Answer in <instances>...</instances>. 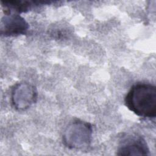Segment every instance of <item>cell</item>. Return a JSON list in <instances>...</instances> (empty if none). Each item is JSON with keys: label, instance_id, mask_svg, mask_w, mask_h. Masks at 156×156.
<instances>
[{"label": "cell", "instance_id": "6da1fadb", "mask_svg": "<svg viewBox=\"0 0 156 156\" xmlns=\"http://www.w3.org/2000/svg\"><path fill=\"white\" fill-rule=\"evenodd\" d=\"M126 107L140 117L152 119L156 116V87L150 83L133 85L125 97Z\"/></svg>", "mask_w": 156, "mask_h": 156}, {"label": "cell", "instance_id": "7a4b0ae2", "mask_svg": "<svg viewBox=\"0 0 156 156\" xmlns=\"http://www.w3.org/2000/svg\"><path fill=\"white\" fill-rule=\"evenodd\" d=\"M93 129L91 125L79 119L71 122L63 134L65 146L76 150H85L90 145Z\"/></svg>", "mask_w": 156, "mask_h": 156}, {"label": "cell", "instance_id": "3957f363", "mask_svg": "<svg viewBox=\"0 0 156 156\" xmlns=\"http://www.w3.org/2000/svg\"><path fill=\"white\" fill-rule=\"evenodd\" d=\"M12 102L18 110H25L29 108L37 99L36 88L27 82L17 83L12 91Z\"/></svg>", "mask_w": 156, "mask_h": 156}, {"label": "cell", "instance_id": "277c9868", "mask_svg": "<svg viewBox=\"0 0 156 156\" xmlns=\"http://www.w3.org/2000/svg\"><path fill=\"white\" fill-rule=\"evenodd\" d=\"M29 27V24L25 19L16 13H5L1 21V34L4 37L24 35L27 33Z\"/></svg>", "mask_w": 156, "mask_h": 156}, {"label": "cell", "instance_id": "5b68a950", "mask_svg": "<svg viewBox=\"0 0 156 156\" xmlns=\"http://www.w3.org/2000/svg\"><path fill=\"white\" fill-rule=\"evenodd\" d=\"M149 150L145 140L141 136H129L123 140L119 145L117 155H148Z\"/></svg>", "mask_w": 156, "mask_h": 156}]
</instances>
